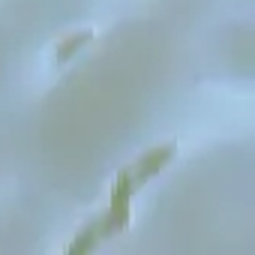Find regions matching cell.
Segmentation results:
<instances>
[{
	"mask_svg": "<svg viewBox=\"0 0 255 255\" xmlns=\"http://www.w3.org/2000/svg\"><path fill=\"white\" fill-rule=\"evenodd\" d=\"M174 144H162V147H153L150 153H144L141 159H138V165H132L129 171H132V177H135V183L141 186L147 177H153L156 171H162L168 162H171V156H174Z\"/></svg>",
	"mask_w": 255,
	"mask_h": 255,
	"instance_id": "6da1fadb",
	"label": "cell"
},
{
	"mask_svg": "<svg viewBox=\"0 0 255 255\" xmlns=\"http://www.w3.org/2000/svg\"><path fill=\"white\" fill-rule=\"evenodd\" d=\"M90 39H93V30H78V33H72L69 39H63V42L57 45V51H54V60H57V63H66V60H69V57H72L78 48H84Z\"/></svg>",
	"mask_w": 255,
	"mask_h": 255,
	"instance_id": "7a4b0ae2",
	"label": "cell"
},
{
	"mask_svg": "<svg viewBox=\"0 0 255 255\" xmlns=\"http://www.w3.org/2000/svg\"><path fill=\"white\" fill-rule=\"evenodd\" d=\"M96 240H99V231H96V225H90V228H84L72 243H69V255H81V252H90L93 246H96Z\"/></svg>",
	"mask_w": 255,
	"mask_h": 255,
	"instance_id": "3957f363",
	"label": "cell"
}]
</instances>
